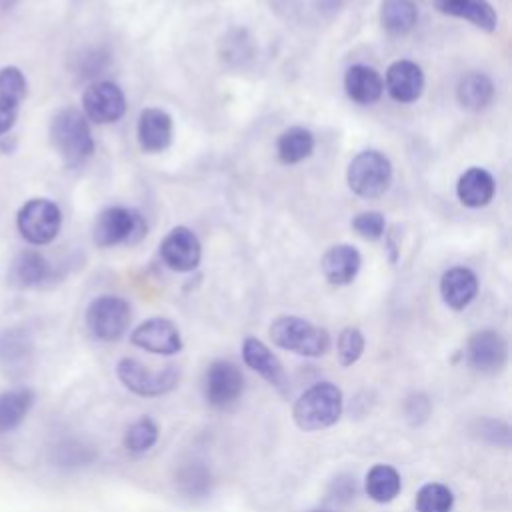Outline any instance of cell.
<instances>
[{
  "label": "cell",
  "mask_w": 512,
  "mask_h": 512,
  "mask_svg": "<svg viewBox=\"0 0 512 512\" xmlns=\"http://www.w3.org/2000/svg\"><path fill=\"white\" fill-rule=\"evenodd\" d=\"M48 138L68 168L82 166L94 154V138L86 116L72 106L60 108L48 126Z\"/></svg>",
  "instance_id": "1"
},
{
  "label": "cell",
  "mask_w": 512,
  "mask_h": 512,
  "mask_svg": "<svg viewBox=\"0 0 512 512\" xmlns=\"http://www.w3.org/2000/svg\"><path fill=\"white\" fill-rule=\"evenodd\" d=\"M344 412L342 390L328 382H316L306 388L292 406V420L304 432H316L334 426Z\"/></svg>",
  "instance_id": "2"
},
{
  "label": "cell",
  "mask_w": 512,
  "mask_h": 512,
  "mask_svg": "<svg viewBox=\"0 0 512 512\" xmlns=\"http://www.w3.org/2000/svg\"><path fill=\"white\" fill-rule=\"evenodd\" d=\"M268 336L278 348L306 358L324 356L332 344L326 328L292 314L274 318L268 328Z\"/></svg>",
  "instance_id": "3"
},
{
  "label": "cell",
  "mask_w": 512,
  "mask_h": 512,
  "mask_svg": "<svg viewBox=\"0 0 512 512\" xmlns=\"http://www.w3.org/2000/svg\"><path fill=\"white\" fill-rule=\"evenodd\" d=\"M148 234L144 216L126 206H108L104 208L92 228L94 244L100 248H110L118 244L134 246Z\"/></svg>",
  "instance_id": "4"
},
{
  "label": "cell",
  "mask_w": 512,
  "mask_h": 512,
  "mask_svg": "<svg viewBox=\"0 0 512 512\" xmlns=\"http://www.w3.org/2000/svg\"><path fill=\"white\" fill-rule=\"evenodd\" d=\"M392 180V164L388 156L378 150L358 152L346 170V182L350 190L360 198L382 196Z\"/></svg>",
  "instance_id": "5"
},
{
  "label": "cell",
  "mask_w": 512,
  "mask_h": 512,
  "mask_svg": "<svg viewBox=\"0 0 512 512\" xmlns=\"http://www.w3.org/2000/svg\"><path fill=\"white\" fill-rule=\"evenodd\" d=\"M16 228L30 246H46L62 228V212L50 198H30L16 214Z\"/></svg>",
  "instance_id": "6"
},
{
  "label": "cell",
  "mask_w": 512,
  "mask_h": 512,
  "mask_svg": "<svg viewBox=\"0 0 512 512\" xmlns=\"http://www.w3.org/2000/svg\"><path fill=\"white\" fill-rule=\"evenodd\" d=\"M84 318L92 338L100 342H116L126 334L130 326L132 308L128 300L120 296L102 294L88 304Z\"/></svg>",
  "instance_id": "7"
},
{
  "label": "cell",
  "mask_w": 512,
  "mask_h": 512,
  "mask_svg": "<svg viewBox=\"0 0 512 512\" xmlns=\"http://www.w3.org/2000/svg\"><path fill=\"white\" fill-rule=\"evenodd\" d=\"M116 376L132 394L142 398H158L172 392L180 382V370L174 364L152 372L136 358H120L116 364Z\"/></svg>",
  "instance_id": "8"
},
{
  "label": "cell",
  "mask_w": 512,
  "mask_h": 512,
  "mask_svg": "<svg viewBox=\"0 0 512 512\" xmlns=\"http://www.w3.org/2000/svg\"><path fill=\"white\" fill-rule=\"evenodd\" d=\"M244 374L230 360H214L204 372V398L216 410H226L234 406L244 394Z\"/></svg>",
  "instance_id": "9"
},
{
  "label": "cell",
  "mask_w": 512,
  "mask_h": 512,
  "mask_svg": "<svg viewBox=\"0 0 512 512\" xmlns=\"http://www.w3.org/2000/svg\"><path fill=\"white\" fill-rule=\"evenodd\" d=\"M464 356L474 372L494 376L508 364V342L500 332L484 328L468 338Z\"/></svg>",
  "instance_id": "10"
},
{
  "label": "cell",
  "mask_w": 512,
  "mask_h": 512,
  "mask_svg": "<svg viewBox=\"0 0 512 512\" xmlns=\"http://www.w3.org/2000/svg\"><path fill=\"white\" fill-rule=\"evenodd\" d=\"M126 112V96L122 88L108 80H98L82 92V114L94 124H112Z\"/></svg>",
  "instance_id": "11"
},
{
  "label": "cell",
  "mask_w": 512,
  "mask_h": 512,
  "mask_svg": "<svg viewBox=\"0 0 512 512\" xmlns=\"http://www.w3.org/2000/svg\"><path fill=\"white\" fill-rule=\"evenodd\" d=\"M130 342L136 348H142L150 354H160V356L178 354L184 346L178 326L172 320L162 316H154L140 322L130 332Z\"/></svg>",
  "instance_id": "12"
},
{
  "label": "cell",
  "mask_w": 512,
  "mask_h": 512,
  "mask_svg": "<svg viewBox=\"0 0 512 512\" xmlns=\"http://www.w3.org/2000/svg\"><path fill=\"white\" fill-rule=\"evenodd\" d=\"M160 258L170 270H176V272L196 270L202 258V246L198 236L186 226L172 228L160 242Z\"/></svg>",
  "instance_id": "13"
},
{
  "label": "cell",
  "mask_w": 512,
  "mask_h": 512,
  "mask_svg": "<svg viewBox=\"0 0 512 512\" xmlns=\"http://www.w3.org/2000/svg\"><path fill=\"white\" fill-rule=\"evenodd\" d=\"M242 360L250 370L260 374L280 394H286L290 390V378L284 370V364L262 340H258L254 336L244 338Z\"/></svg>",
  "instance_id": "14"
},
{
  "label": "cell",
  "mask_w": 512,
  "mask_h": 512,
  "mask_svg": "<svg viewBox=\"0 0 512 512\" xmlns=\"http://www.w3.org/2000/svg\"><path fill=\"white\" fill-rule=\"evenodd\" d=\"M384 88L400 104L416 102L424 92V72L412 60H396L386 70Z\"/></svg>",
  "instance_id": "15"
},
{
  "label": "cell",
  "mask_w": 512,
  "mask_h": 512,
  "mask_svg": "<svg viewBox=\"0 0 512 512\" xmlns=\"http://www.w3.org/2000/svg\"><path fill=\"white\" fill-rule=\"evenodd\" d=\"M138 144L148 154L164 152L172 142V118L162 108H144L136 126Z\"/></svg>",
  "instance_id": "16"
},
{
  "label": "cell",
  "mask_w": 512,
  "mask_h": 512,
  "mask_svg": "<svg viewBox=\"0 0 512 512\" xmlns=\"http://www.w3.org/2000/svg\"><path fill=\"white\" fill-rule=\"evenodd\" d=\"M360 264L362 256L352 244H334L324 252L320 260L324 278L334 286H346L354 282Z\"/></svg>",
  "instance_id": "17"
},
{
  "label": "cell",
  "mask_w": 512,
  "mask_h": 512,
  "mask_svg": "<svg viewBox=\"0 0 512 512\" xmlns=\"http://www.w3.org/2000/svg\"><path fill=\"white\" fill-rule=\"evenodd\" d=\"M478 294V278L470 268H448L440 278V296L452 310H464Z\"/></svg>",
  "instance_id": "18"
},
{
  "label": "cell",
  "mask_w": 512,
  "mask_h": 512,
  "mask_svg": "<svg viewBox=\"0 0 512 512\" xmlns=\"http://www.w3.org/2000/svg\"><path fill=\"white\" fill-rule=\"evenodd\" d=\"M440 14L468 20L484 32H494L498 28V14L488 0H432Z\"/></svg>",
  "instance_id": "19"
},
{
  "label": "cell",
  "mask_w": 512,
  "mask_h": 512,
  "mask_svg": "<svg viewBox=\"0 0 512 512\" xmlns=\"http://www.w3.org/2000/svg\"><path fill=\"white\" fill-rule=\"evenodd\" d=\"M344 90L352 102L368 106L380 100L384 92V78L372 66L354 64L344 74Z\"/></svg>",
  "instance_id": "20"
},
{
  "label": "cell",
  "mask_w": 512,
  "mask_h": 512,
  "mask_svg": "<svg viewBox=\"0 0 512 512\" xmlns=\"http://www.w3.org/2000/svg\"><path fill=\"white\" fill-rule=\"evenodd\" d=\"M8 276L10 282L18 288H36L52 276V266L44 254L34 248H26L12 260Z\"/></svg>",
  "instance_id": "21"
},
{
  "label": "cell",
  "mask_w": 512,
  "mask_h": 512,
  "mask_svg": "<svg viewBox=\"0 0 512 512\" xmlns=\"http://www.w3.org/2000/svg\"><path fill=\"white\" fill-rule=\"evenodd\" d=\"M494 192H496L494 176L480 166H472L466 172H462L456 184L458 200L468 208L486 206L492 200Z\"/></svg>",
  "instance_id": "22"
},
{
  "label": "cell",
  "mask_w": 512,
  "mask_h": 512,
  "mask_svg": "<svg viewBox=\"0 0 512 512\" xmlns=\"http://www.w3.org/2000/svg\"><path fill=\"white\" fill-rule=\"evenodd\" d=\"M176 490L190 502H200L206 500L212 494L214 488V476L210 468L204 462L190 460L184 462L174 476Z\"/></svg>",
  "instance_id": "23"
},
{
  "label": "cell",
  "mask_w": 512,
  "mask_h": 512,
  "mask_svg": "<svg viewBox=\"0 0 512 512\" xmlns=\"http://www.w3.org/2000/svg\"><path fill=\"white\" fill-rule=\"evenodd\" d=\"M32 356V340L22 328L0 330V364L6 372H24Z\"/></svg>",
  "instance_id": "24"
},
{
  "label": "cell",
  "mask_w": 512,
  "mask_h": 512,
  "mask_svg": "<svg viewBox=\"0 0 512 512\" xmlns=\"http://www.w3.org/2000/svg\"><path fill=\"white\" fill-rule=\"evenodd\" d=\"M402 490L400 472L390 464H374L364 476V492L378 504L392 502Z\"/></svg>",
  "instance_id": "25"
},
{
  "label": "cell",
  "mask_w": 512,
  "mask_h": 512,
  "mask_svg": "<svg viewBox=\"0 0 512 512\" xmlns=\"http://www.w3.org/2000/svg\"><path fill=\"white\" fill-rule=\"evenodd\" d=\"M378 18L390 36H406L416 26L418 8L414 0H382Z\"/></svg>",
  "instance_id": "26"
},
{
  "label": "cell",
  "mask_w": 512,
  "mask_h": 512,
  "mask_svg": "<svg viewBox=\"0 0 512 512\" xmlns=\"http://www.w3.org/2000/svg\"><path fill=\"white\" fill-rule=\"evenodd\" d=\"M34 398V392L24 386L0 392V434L16 430L24 422Z\"/></svg>",
  "instance_id": "27"
},
{
  "label": "cell",
  "mask_w": 512,
  "mask_h": 512,
  "mask_svg": "<svg viewBox=\"0 0 512 512\" xmlns=\"http://www.w3.org/2000/svg\"><path fill=\"white\" fill-rule=\"evenodd\" d=\"M458 104L470 112L484 110L494 98V84L482 72H468L456 86Z\"/></svg>",
  "instance_id": "28"
},
{
  "label": "cell",
  "mask_w": 512,
  "mask_h": 512,
  "mask_svg": "<svg viewBox=\"0 0 512 512\" xmlns=\"http://www.w3.org/2000/svg\"><path fill=\"white\" fill-rule=\"evenodd\" d=\"M314 150V134L304 126L286 128L276 142V154L282 164H298Z\"/></svg>",
  "instance_id": "29"
},
{
  "label": "cell",
  "mask_w": 512,
  "mask_h": 512,
  "mask_svg": "<svg viewBox=\"0 0 512 512\" xmlns=\"http://www.w3.org/2000/svg\"><path fill=\"white\" fill-rule=\"evenodd\" d=\"M158 436V424L150 416H140L124 430L122 444L130 454H144L158 442Z\"/></svg>",
  "instance_id": "30"
},
{
  "label": "cell",
  "mask_w": 512,
  "mask_h": 512,
  "mask_svg": "<svg viewBox=\"0 0 512 512\" xmlns=\"http://www.w3.org/2000/svg\"><path fill=\"white\" fill-rule=\"evenodd\" d=\"M470 434L484 442V444H490V446H496V448H510V442H512V428L506 420L502 418H494V416H482V418H476L472 424H470Z\"/></svg>",
  "instance_id": "31"
},
{
  "label": "cell",
  "mask_w": 512,
  "mask_h": 512,
  "mask_svg": "<svg viewBox=\"0 0 512 512\" xmlns=\"http://www.w3.org/2000/svg\"><path fill=\"white\" fill-rule=\"evenodd\" d=\"M416 512H452L454 492L440 482H426L418 488L414 498Z\"/></svg>",
  "instance_id": "32"
},
{
  "label": "cell",
  "mask_w": 512,
  "mask_h": 512,
  "mask_svg": "<svg viewBox=\"0 0 512 512\" xmlns=\"http://www.w3.org/2000/svg\"><path fill=\"white\" fill-rule=\"evenodd\" d=\"M98 450L90 442L78 440V438H68L56 446V464L64 468H80L88 466L96 460Z\"/></svg>",
  "instance_id": "33"
},
{
  "label": "cell",
  "mask_w": 512,
  "mask_h": 512,
  "mask_svg": "<svg viewBox=\"0 0 512 512\" xmlns=\"http://www.w3.org/2000/svg\"><path fill=\"white\" fill-rule=\"evenodd\" d=\"M26 92H28V80L24 72L14 64L2 66L0 68V104L20 108L26 98Z\"/></svg>",
  "instance_id": "34"
},
{
  "label": "cell",
  "mask_w": 512,
  "mask_h": 512,
  "mask_svg": "<svg viewBox=\"0 0 512 512\" xmlns=\"http://www.w3.org/2000/svg\"><path fill=\"white\" fill-rule=\"evenodd\" d=\"M364 346H366V340H364L362 330L356 328V326H346L338 334V340H336L338 362L342 366L356 364L362 358V354H364Z\"/></svg>",
  "instance_id": "35"
},
{
  "label": "cell",
  "mask_w": 512,
  "mask_h": 512,
  "mask_svg": "<svg viewBox=\"0 0 512 512\" xmlns=\"http://www.w3.org/2000/svg\"><path fill=\"white\" fill-rule=\"evenodd\" d=\"M402 414H404V420L412 426V428H418L422 424H426L432 416V400L426 392L422 390H414L410 392L404 402H402Z\"/></svg>",
  "instance_id": "36"
},
{
  "label": "cell",
  "mask_w": 512,
  "mask_h": 512,
  "mask_svg": "<svg viewBox=\"0 0 512 512\" xmlns=\"http://www.w3.org/2000/svg\"><path fill=\"white\" fill-rule=\"evenodd\" d=\"M352 230L364 240H378L386 234L384 214H380L376 210L360 212L352 218Z\"/></svg>",
  "instance_id": "37"
},
{
  "label": "cell",
  "mask_w": 512,
  "mask_h": 512,
  "mask_svg": "<svg viewBox=\"0 0 512 512\" xmlns=\"http://www.w3.org/2000/svg\"><path fill=\"white\" fill-rule=\"evenodd\" d=\"M328 500L334 502V504H348L356 498L358 494V484H356V478L354 474H348V472H340L336 474L330 484H328Z\"/></svg>",
  "instance_id": "38"
},
{
  "label": "cell",
  "mask_w": 512,
  "mask_h": 512,
  "mask_svg": "<svg viewBox=\"0 0 512 512\" xmlns=\"http://www.w3.org/2000/svg\"><path fill=\"white\" fill-rule=\"evenodd\" d=\"M18 112H20V108H16V106L0 104V138L12 132V128L18 120Z\"/></svg>",
  "instance_id": "39"
},
{
  "label": "cell",
  "mask_w": 512,
  "mask_h": 512,
  "mask_svg": "<svg viewBox=\"0 0 512 512\" xmlns=\"http://www.w3.org/2000/svg\"><path fill=\"white\" fill-rule=\"evenodd\" d=\"M344 2H346V0H314L316 8H318L322 14H326V16L336 14V12L342 8Z\"/></svg>",
  "instance_id": "40"
},
{
  "label": "cell",
  "mask_w": 512,
  "mask_h": 512,
  "mask_svg": "<svg viewBox=\"0 0 512 512\" xmlns=\"http://www.w3.org/2000/svg\"><path fill=\"white\" fill-rule=\"evenodd\" d=\"M16 146H18V138L12 132L0 138V152L2 154H12L16 150Z\"/></svg>",
  "instance_id": "41"
},
{
  "label": "cell",
  "mask_w": 512,
  "mask_h": 512,
  "mask_svg": "<svg viewBox=\"0 0 512 512\" xmlns=\"http://www.w3.org/2000/svg\"><path fill=\"white\" fill-rule=\"evenodd\" d=\"M310 512H334V510H330V508H314Z\"/></svg>",
  "instance_id": "42"
}]
</instances>
